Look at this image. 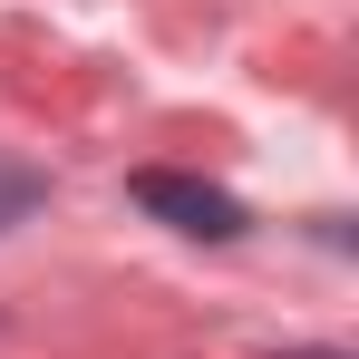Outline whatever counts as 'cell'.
Instances as JSON below:
<instances>
[{"label":"cell","mask_w":359,"mask_h":359,"mask_svg":"<svg viewBox=\"0 0 359 359\" xmlns=\"http://www.w3.org/2000/svg\"><path fill=\"white\" fill-rule=\"evenodd\" d=\"M126 194H136L156 224L194 233V243H233V233H243V204H233V194H224V184H204V175H175V165H146Z\"/></svg>","instance_id":"1"},{"label":"cell","mask_w":359,"mask_h":359,"mask_svg":"<svg viewBox=\"0 0 359 359\" xmlns=\"http://www.w3.org/2000/svg\"><path fill=\"white\" fill-rule=\"evenodd\" d=\"M282 359H340V350H282Z\"/></svg>","instance_id":"3"},{"label":"cell","mask_w":359,"mask_h":359,"mask_svg":"<svg viewBox=\"0 0 359 359\" xmlns=\"http://www.w3.org/2000/svg\"><path fill=\"white\" fill-rule=\"evenodd\" d=\"M39 194H49V175H29V165H0V233H10V224H29V214H39Z\"/></svg>","instance_id":"2"}]
</instances>
